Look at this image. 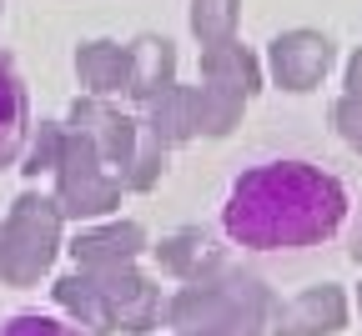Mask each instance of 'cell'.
Listing matches in <instances>:
<instances>
[{"instance_id":"3","label":"cell","mask_w":362,"mask_h":336,"mask_svg":"<svg viewBox=\"0 0 362 336\" xmlns=\"http://www.w3.org/2000/svg\"><path fill=\"white\" fill-rule=\"evenodd\" d=\"M61 231L66 216L56 196L21 191L0 221V286H35L61 256Z\"/></svg>"},{"instance_id":"18","label":"cell","mask_w":362,"mask_h":336,"mask_svg":"<svg viewBox=\"0 0 362 336\" xmlns=\"http://www.w3.org/2000/svg\"><path fill=\"white\" fill-rule=\"evenodd\" d=\"M166 156H171V146H161V140L136 121V151H131V166L121 171V186L126 191H151L166 176Z\"/></svg>"},{"instance_id":"16","label":"cell","mask_w":362,"mask_h":336,"mask_svg":"<svg viewBox=\"0 0 362 336\" xmlns=\"http://www.w3.org/2000/svg\"><path fill=\"white\" fill-rule=\"evenodd\" d=\"M51 296H56V306L66 311V321H76L86 336H116V331H111V321H106V311H101L96 286H90V276H86L81 266L51 281Z\"/></svg>"},{"instance_id":"13","label":"cell","mask_w":362,"mask_h":336,"mask_svg":"<svg viewBox=\"0 0 362 336\" xmlns=\"http://www.w3.org/2000/svg\"><path fill=\"white\" fill-rule=\"evenodd\" d=\"M176 80V45L166 35H136L131 40V76H126V95L136 106L151 101L156 90H166Z\"/></svg>"},{"instance_id":"21","label":"cell","mask_w":362,"mask_h":336,"mask_svg":"<svg viewBox=\"0 0 362 336\" xmlns=\"http://www.w3.org/2000/svg\"><path fill=\"white\" fill-rule=\"evenodd\" d=\"M0 336H86L66 316H45V311H11L0 316Z\"/></svg>"},{"instance_id":"20","label":"cell","mask_w":362,"mask_h":336,"mask_svg":"<svg viewBox=\"0 0 362 336\" xmlns=\"http://www.w3.org/2000/svg\"><path fill=\"white\" fill-rule=\"evenodd\" d=\"M61 140H66V126L61 121H40V126H30V136H25V146H21V176H51L56 171V161H61Z\"/></svg>"},{"instance_id":"25","label":"cell","mask_w":362,"mask_h":336,"mask_svg":"<svg viewBox=\"0 0 362 336\" xmlns=\"http://www.w3.org/2000/svg\"><path fill=\"white\" fill-rule=\"evenodd\" d=\"M357 306H362V292H357Z\"/></svg>"},{"instance_id":"15","label":"cell","mask_w":362,"mask_h":336,"mask_svg":"<svg viewBox=\"0 0 362 336\" xmlns=\"http://www.w3.org/2000/svg\"><path fill=\"white\" fill-rule=\"evenodd\" d=\"M202 80L226 85V90H237V95L252 101V95L262 90V66H257V56L247 51V45L221 40V45H202Z\"/></svg>"},{"instance_id":"14","label":"cell","mask_w":362,"mask_h":336,"mask_svg":"<svg viewBox=\"0 0 362 336\" xmlns=\"http://www.w3.org/2000/svg\"><path fill=\"white\" fill-rule=\"evenodd\" d=\"M146 251H151L156 266H161L166 276H176V281H192L197 271H206L211 261H221V251H216V241H211L206 226H181V231L161 236V241L146 246Z\"/></svg>"},{"instance_id":"10","label":"cell","mask_w":362,"mask_h":336,"mask_svg":"<svg viewBox=\"0 0 362 336\" xmlns=\"http://www.w3.org/2000/svg\"><path fill=\"white\" fill-rule=\"evenodd\" d=\"M141 126L161 140V146H187V140H197V85H181L171 80L166 90H156L151 101H141Z\"/></svg>"},{"instance_id":"19","label":"cell","mask_w":362,"mask_h":336,"mask_svg":"<svg viewBox=\"0 0 362 336\" xmlns=\"http://www.w3.org/2000/svg\"><path fill=\"white\" fill-rule=\"evenodd\" d=\"M192 35L202 45H221V40H237V20H242V0H192Z\"/></svg>"},{"instance_id":"22","label":"cell","mask_w":362,"mask_h":336,"mask_svg":"<svg viewBox=\"0 0 362 336\" xmlns=\"http://www.w3.org/2000/svg\"><path fill=\"white\" fill-rule=\"evenodd\" d=\"M332 126H337V136L347 140V146L362 156V101H357V95H337V101H332Z\"/></svg>"},{"instance_id":"12","label":"cell","mask_w":362,"mask_h":336,"mask_svg":"<svg viewBox=\"0 0 362 336\" xmlns=\"http://www.w3.org/2000/svg\"><path fill=\"white\" fill-rule=\"evenodd\" d=\"M131 76V45L121 40H81L76 45V80L86 95H121Z\"/></svg>"},{"instance_id":"23","label":"cell","mask_w":362,"mask_h":336,"mask_svg":"<svg viewBox=\"0 0 362 336\" xmlns=\"http://www.w3.org/2000/svg\"><path fill=\"white\" fill-rule=\"evenodd\" d=\"M347 256L362 266V201L352 206V221H347Z\"/></svg>"},{"instance_id":"6","label":"cell","mask_w":362,"mask_h":336,"mask_svg":"<svg viewBox=\"0 0 362 336\" xmlns=\"http://www.w3.org/2000/svg\"><path fill=\"white\" fill-rule=\"evenodd\" d=\"M337 61V45L322 35V30H282L277 40L267 45V71H272V85H282L292 95H307L327 80Z\"/></svg>"},{"instance_id":"8","label":"cell","mask_w":362,"mask_h":336,"mask_svg":"<svg viewBox=\"0 0 362 336\" xmlns=\"http://www.w3.org/2000/svg\"><path fill=\"white\" fill-rule=\"evenodd\" d=\"M347 326V292L337 281L302 286L292 301H272V336H337Z\"/></svg>"},{"instance_id":"7","label":"cell","mask_w":362,"mask_h":336,"mask_svg":"<svg viewBox=\"0 0 362 336\" xmlns=\"http://www.w3.org/2000/svg\"><path fill=\"white\" fill-rule=\"evenodd\" d=\"M66 131H76V136H86L90 146H96V156L121 176L126 166H131V151H136V121L131 116H121L116 106H111V95H76L71 101V111H66Z\"/></svg>"},{"instance_id":"4","label":"cell","mask_w":362,"mask_h":336,"mask_svg":"<svg viewBox=\"0 0 362 336\" xmlns=\"http://www.w3.org/2000/svg\"><path fill=\"white\" fill-rule=\"evenodd\" d=\"M66 126V121H61ZM56 206L66 221H101L121 206V176L96 156V146H90L86 136L66 131L61 140V161H56Z\"/></svg>"},{"instance_id":"17","label":"cell","mask_w":362,"mask_h":336,"mask_svg":"<svg viewBox=\"0 0 362 336\" xmlns=\"http://www.w3.org/2000/svg\"><path fill=\"white\" fill-rule=\"evenodd\" d=\"M242 111H247V95L211 85V80H197V131L202 136H232L242 126Z\"/></svg>"},{"instance_id":"24","label":"cell","mask_w":362,"mask_h":336,"mask_svg":"<svg viewBox=\"0 0 362 336\" xmlns=\"http://www.w3.org/2000/svg\"><path fill=\"white\" fill-rule=\"evenodd\" d=\"M347 95L362 101V51H352V61H347Z\"/></svg>"},{"instance_id":"5","label":"cell","mask_w":362,"mask_h":336,"mask_svg":"<svg viewBox=\"0 0 362 336\" xmlns=\"http://www.w3.org/2000/svg\"><path fill=\"white\" fill-rule=\"evenodd\" d=\"M81 271L96 286L101 311H106L116 336H151L166 321L161 286L146 271H136V261H106V266H81Z\"/></svg>"},{"instance_id":"2","label":"cell","mask_w":362,"mask_h":336,"mask_svg":"<svg viewBox=\"0 0 362 336\" xmlns=\"http://www.w3.org/2000/svg\"><path fill=\"white\" fill-rule=\"evenodd\" d=\"M272 296L267 281L232 266L211 261L181 292L166 301V326L171 336H272Z\"/></svg>"},{"instance_id":"11","label":"cell","mask_w":362,"mask_h":336,"mask_svg":"<svg viewBox=\"0 0 362 336\" xmlns=\"http://www.w3.org/2000/svg\"><path fill=\"white\" fill-rule=\"evenodd\" d=\"M30 90H25V76L16 71V61L0 51V171L21 161V146L30 136Z\"/></svg>"},{"instance_id":"9","label":"cell","mask_w":362,"mask_h":336,"mask_svg":"<svg viewBox=\"0 0 362 336\" xmlns=\"http://www.w3.org/2000/svg\"><path fill=\"white\" fill-rule=\"evenodd\" d=\"M151 246V236H146V226L141 221H111V216H101V221H86L76 236H71V261L76 266H106V261H136Z\"/></svg>"},{"instance_id":"1","label":"cell","mask_w":362,"mask_h":336,"mask_svg":"<svg viewBox=\"0 0 362 336\" xmlns=\"http://www.w3.org/2000/svg\"><path fill=\"white\" fill-rule=\"evenodd\" d=\"M347 216V191L312 161L247 166L221 201V231L247 251H302L322 246Z\"/></svg>"}]
</instances>
